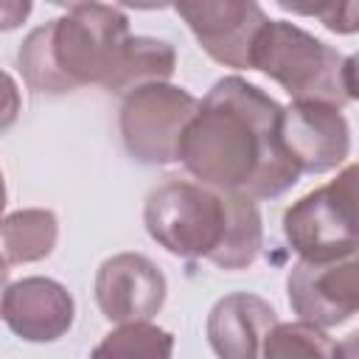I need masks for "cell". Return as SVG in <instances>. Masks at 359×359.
<instances>
[{
  "label": "cell",
  "instance_id": "obj_1",
  "mask_svg": "<svg viewBox=\"0 0 359 359\" xmlns=\"http://www.w3.org/2000/svg\"><path fill=\"white\" fill-rule=\"evenodd\" d=\"M283 107L241 76L219 79L180 143L185 171L227 194L278 199L303 174L280 137Z\"/></svg>",
  "mask_w": 359,
  "mask_h": 359
},
{
  "label": "cell",
  "instance_id": "obj_2",
  "mask_svg": "<svg viewBox=\"0 0 359 359\" xmlns=\"http://www.w3.org/2000/svg\"><path fill=\"white\" fill-rule=\"evenodd\" d=\"M143 224L151 241L177 258H208L236 272L255 264L264 247V219L255 199L213 191L196 180L168 177L143 205Z\"/></svg>",
  "mask_w": 359,
  "mask_h": 359
},
{
  "label": "cell",
  "instance_id": "obj_3",
  "mask_svg": "<svg viewBox=\"0 0 359 359\" xmlns=\"http://www.w3.org/2000/svg\"><path fill=\"white\" fill-rule=\"evenodd\" d=\"M129 17L107 3H70L34 28L20 50V73L34 93L65 95L84 84L107 87L129 48Z\"/></svg>",
  "mask_w": 359,
  "mask_h": 359
},
{
  "label": "cell",
  "instance_id": "obj_4",
  "mask_svg": "<svg viewBox=\"0 0 359 359\" xmlns=\"http://www.w3.org/2000/svg\"><path fill=\"white\" fill-rule=\"evenodd\" d=\"M345 56L289 20H269L252 53V70L278 81L294 101L345 107Z\"/></svg>",
  "mask_w": 359,
  "mask_h": 359
},
{
  "label": "cell",
  "instance_id": "obj_5",
  "mask_svg": "<svg viewBox=\"0 0 359 359\" xmlns=\"http://www.w3.org/2000/svg\"><path fill=\"white\" fill-rule=\"evenodd\" d=\"M286 244L300 261H337L359 252V163L309 191L283 213Z\"/></svg>",
  "mask_w": 359,
  "mask_h": 359
},
{
  "label": "cell",
  "instance_id": "obj_6",
  "mask_svg": "<svg viewBox=\"0 0 359 359\" xmlns=\"http://www.w3.org/2000/svg\"><path fill=\"white\" fill-rule=\"evenodd\" d=\"M202 101L171 81L149 84L123 98L118 129L126 154L140 165H168L180 160V143Z\"/></svg>",
  "mask_w": 359,
  "mask_h": 359
},
{
  "label": "cell",
  "instance_id": "obj_7",
  "mask_svg": "<svg viewBox=\"0 0 359 359\" xmlns=\"http://www.w3.org/2000/svg\"><path fill=\"white\" fill-rule=\"evenodd\" d=\"M174 11L185 20L199 48L219 65L252 70V53L261 31L269 25L264 8L252 0H182Z\"/></svg>",
  "mask_w": 359,
  "mask_h": 359
},
{
  "label": "cell",
  "instance_id": "obj_8",
  "mask_svg": "<svg viewBox=\"0 0 359 359\" xmlns=\"http://www.w3.org/2000/svg\"><path fill=\"white\" fill-rule=\"evenodd\" d=\"M292 311L311 325L334 328L359 314V252L337 261H297L286 278Z\"/></svg>",
  "mask_w": 359,
  "mask_h": 359
},
{
  "label": "cell",
  "instance_id": "obj_9",
  "mask_svg": "<svg viewBox=\"0 0 359 359\" xmlns=\"http://www.w3.org/2000/svg\"><path fill=\"white\" fill-rule=\"evenodd\" d=\"M95 303L109 323H149L165 303L163 269L140 252H118L95 272Z\"/></svg>",
  "mask_w": 359,
  "mask_h": 359
},
{
  "label": "cell",
  "instance_id": "obj_10",
  "mask_svg": "<svg viewBox=\"0 0 359 359\" xmlns=\"http://www.w3.org/2000/svg\"><path fill=\"white\" fill-rule=\"evenodd\" d=\"M280 137L300 174L334 171L351 151V126L342 109L320 101H292L283 107Z\"/></svg>",
  "mask_w": 359,
  "mask_h": 359
},
{
  "label": "cell",
  "instance_id": "obj_11",
  "mask_svg": "<svg viewBox=\"0 0 359 359\" xmlns=\"http://www.w3.org/2000/svg\"><path fill=\"white\" fill-rule=\"evenodd\" d=\"M76 320L73 294L53 278L31 275L6 283L3 292V323L25 342H56Z\"/></svg>",
  "mask_w": 359,
  "mask_h": 359
},
{
  "label": "cell",
  "instance_id": "obj_12",
  "mask_svg": "<svg viewBox=\"0 0 359 359\" xmlns=\"http://www.w3.org/2000/svg\"><path fill=\"white\" fill-rule=\"evenodd\" d=\"M278 325L275 309L250 292H233L213 303L205 334L219 359H264V339Z\"/></svg>",
  "mask_w": 359,
  "mask_h": 359
},
{
  "label": "cell",
  "instance_id": "obj_13",
  "mask_svg": "<svg viewBox=\"0 0 359 359\" xmlns=\"http://www.w3.org/2000/svg\"><path fill=\"white\" fill-rule=\"evenodd\" d=\"M59 238V219L48 208H22L11 210L3 219V264L11 269L14 264L42 261L53 252Z\"/></svg>",
  "mask_w": 359,
  "mask_h": 359
},
{
  "label": "cell",
  "instance_id": "obj_14",
  "mask_svg": "<svg viewBox=\"0 0 359 359\" xmlns=\"http://www.w3.org/2000/svg\"><path fill=\"white\" fill-rule=\"evenodd\" d=\"M174 70H177V50L171 42L135 34L129 39V48L123 53L118 73L112 76V81L104 90L126 98L140 87L168 81L174 76Z\"/></svg>",
  "mask_w": 359,
  "mask_h": 359
},
{
  "label": "cell",
  "instance_id": "obj_15",
  "mask_svg": "<svg viewBox=\"0 0 359 359\" xmlns=\"http://www.w3.org/2000/svg\"><path fill=\"white\" fill-rule=\"evenodd\" d=\"M174 334L154 323H126L109 331L90 359H171Z\"/></svg>",
  "mask_w": 359,
  "mask_h": 359
},
{
  "label": "cell",
  "instance_id": "obj_16",
  "mask_svg": "<svg viewBox=\"0 0 359 359\" xmlns=\"http://www.w3.org/2000/svg\"><path fill=\"white\" fill-rule=\"evenodd\" d=\"M264 359H339V342L311 323H278L264 339Z\"/></svg>",
  "mask_w": 359,
  "mask_h": 359
},
{
  "label": "cell",
  "instance_id": "obj_17",
  "mask_svg": "<svg viewBox=\"0 0 359 359\" xmlns=\"http://www.w3.org/2000/svg\"><path fill=\"white\" fill-rule=\"evenodd\" d=\"M278 6L283 11H292V14L317 17L334 34H356L359 31V3H314V6L278 3Z\"/></svg>",
  "mask_w": 359,
  "mask_h": 359
},
{
  "label": "cell",
  "instance_id": "obj_18",
  "mask_svg": "<svg viewBox=\"0 0 359 359\" xmlns=\"http://www.w3.org/2000/svg\"><path fill=\"white\" fill-rule=\"evenodd\" d=\"M342 84H345V95L348 101H359V50L351 53L345 59V67H342Z\"/></svg>",
  "mask_w": 359,
  "mask_h": 359
},
{
  "label": "cell",
  "instance_id": "obj_19",
  "mask_svg": "<svg viewBox=\"0 0 359 359\" xmlns=\"http://www.w3.org/2000/svg\"><path fill=\"white\" fill-rule=\"evenodd\" d=\"M339 359H359V331L339 342Z\"/></svg>",
  "mask_w": 359,
  "mask_h": 359
}]
</instances>
